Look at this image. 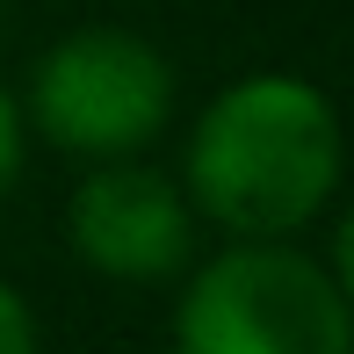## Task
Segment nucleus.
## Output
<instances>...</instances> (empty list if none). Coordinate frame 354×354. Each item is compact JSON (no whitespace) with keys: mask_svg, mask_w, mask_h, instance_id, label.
I'll return each instance as SVG.
<instances>
[{"mask_svg":"<svg viewBox=\"0 0 354 354\" xmlns=\"http://www.w3.org/2000/svg\"><path fill=\"white\" fill-rule=\"evenodd\" d=\"M347 174L340 109L304 73H246L196 109L181 145V196L224 239H304Z\"/></svg>","mask_w":354,"mask_h":354,"instance_id":"obj_1","label":"nucleus"},{"mask_svg":"<svg viewBox=\"0 0 354 354\" xmlns=\"http://www.w3.org/2000/svg\"><path fill=\"white\" fill-rule=\"evenodd\" d=\"M174 354H354V282L304 239H232L188 261Z\"/></svg>","mask_w":354,"mask_h":354,"instance_id":"obj_2","label":"nucleus"},{"mask_svg":"<svg viewBox=\"0 0 354 354\" xmlns=\"http://www.w3.org/2000/svg\"><path fill=\"white\" fill-rule=\"evenodd\" d=\"M22 123L73 159H138L174 123V66L138 29H73L29 66Z\"/></svg>","mask_w":354,"mask_h":354,"instance_id":"obj_3","label":"nucleus"},{"mask_svg":"<svg viewBox=\"0 0 354 354\" xmlns=\"http://www.w3.org/2000/svg\"><path fill=\"white\" fill-rule=\"evenodd\" d=\"M66 246L109 282H181L196 261V210L181 181L138 159H94L66 196Z\"/></svg>","mask_w":354,"mask_h":354,"instance_id":"obj_4","label":"nucleus"},{"mask_svg":"<svg viewBox=\"0 0 354 354\" xmlns=\"http://www.w3.org/2000/svg\"><path fill=\"white\" fill-rule=\"evenodd\" d=\"M0 354H44V333H37V311L29 297L0 275Z\"/></svg>","mask_w":354,"mask_h":354,"instance_id":"obj_5","label":"nucleus"},{"mask_svg":"<svg viewBox=\"0 0 354 354\" xmlns=\"http://www.w3.org/2000/svg\"><path fill=\"white\" fill-rule=\"evenodd\" d=\"M22 159H29V123H22V102L0 87V196L22 181Z\"/></svg>","mask_w":354,"mask_h":354,"instance_id":"obj_6","label":"nucleus"},{"mask_svg":"<svg viewBox=\"0 0 354 354\" xmlns=\"http://www.w3.org/2000/svg\"><path fill=\"white\" fill-rule=\"evenodd\" d=\"M0 15H8V0H0Z\"/></svg>","mask_w":354,"mask_h":354,"instance_id":"obj_7","label":"nucleus"}]
</instances>
